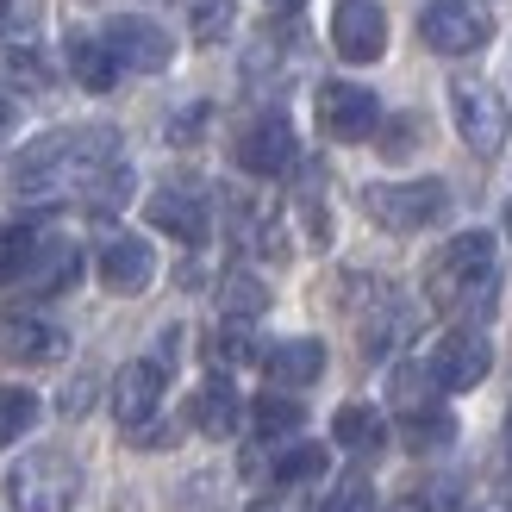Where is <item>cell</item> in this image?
<instances>
[{
  "mask_svg": "<svg viewBox=\"0 0 512 512\" xmlns=\"http://www.w3.org/2000/svg\"><path fill=\"white\" fill-rule=\"evenodd\" d=\"M113 163H119V132H113V125H69V132H50V138H38L32 150H19L13 188H19L25 200L88 194Z\"/></svg>",
  "mask_w": 512,
  "mask_h": 512,
  "instance_id": "cell-1",
  "label": "cell"
},
{
  "mask_svg": "<svg viewBox=\"0 0 512 512\" xmlns=\"http://www.w3.org/2000/svg\"><path fill=\"white\" fill-rule=\"evenodd\" d=\"M488 288H494V238L488 232L450 238L425 269V294H431V306H444V313L488 306Z\"/></svg>",
  "mask_w": 512,
  "mask_h": 512,
  "instance_id": "cell-2",
  "label": "cell"
},
{
  "mask_svg": "<svg viewBox=\"0 0 512 512\" xmlns=\"http://www.w3.org/2000/svg\"><path fill=\"white\" fill-rule=\"evenodd\" d=\"M82 494V469L63 450H32L7 469V506L13 512H69Z\"/></svg>",
  "mask_w": 512,
  "mask_h": 512,
  "instance_id": "cell-3",
  "label": "cell"
},
{
  "mask_svg": "<svg viewBox=\"0 0 512 512\" xmlns=\"http://www.w3.org/2000/svg\"><path fill=\"white\" fill-rule=\"evenodd\" d=\"M363 207L388 232H425V225H438L450 213V188L444 182H375L363 194Z\"/></svg>",
  "mask_w": 512,
  "mask_h": 512,
  "instance_id": "cell-4",
  "label": "cell"
},
{
  "mask_svg": "<svg viewBox=\"0 0 512 512\" xmlns=\"http://www.w3.org/2000/svg\"><path fill=\"white\" fill-rule=\"evenodd\" d=\"M450 113H456V132H463V144L481 150V157H494V150L506 144V132H512L506 100H500V88H488V82H450Z\"/></svg>",
  "mask_w": 512,
  "mask_h": 512,
  "instance_id": "cell-5",
  "label": "cell"
},
{
  "mask_svg": "<svg viewBox=\"0 0 512 512\" xmlns=\"http://www.w3.org/2000/svg\"><path fill=\"white\" fill-rule=\"evenodd\" d=\"M419 38L438 50V57H469V50H481L494 38V25H488V13H475L469 0H431L419 13Z\"/></svg>",
  "mask_w": 512,
  "mask_h": 512,
  "instance_id": "cell-6",
  "label": "cell"
},
{
  "mask_svg": "<svg viewBox=\"0 0 512 512\" xmlns=\"http://www.w3.org/2000/svg\"><path fill=\"white\" fill-rule=\"evenodd\" d=\"M381 125V100L356 82H325L319 88V132L338 138V144H363Z\"/></svg>",
  "mask_w": 512,
  "mask_h": 512,
  "instance_id": "cell-7",
  "label": "cell"
},
{
  "mask_svg": "<svg viewBox=\"0 0 512 512\" xmlns=\"http://www.w3.org/2000/svg\"><path fill=\"white\" fill-rule=\"evenodd\" d=\"M100 38L113 44L119 69H132V75H157V69H169V57H175V38L163 32V25L138 19V13H119V19H107V32H100Z\"/></svg>",
  "mask_w": 512,
  "mask_h": 512,
  "instance_id": "cell-8",
  "label": "cell"
},
{
  "mask_svg": "<svg viewBox=\"0 0 512 512\" xmlns=\"http://www.w3.org/2000/svg\"><path fill=\"white\" fill-rule=\"evenodd\" d=\"M331 44L344 63H375L388 50V13L375 0H338L331 7Z\"/></svg>",
  "mask_w": 512,
  "mask_h": 512,
  "instance_id": "cell-9",
  "label": "cell"
},
{
  "mask_svg": "<svg viewBox=\"0 0 512 512\" xmlns=\"http://www.w3.org/2000/svg\"><path fill=\"white\" fill-rule=\"evenodd\" d=\"M488 369H494V350H488V338H481V331H450V338L431 350V375H438L444 394L481 388V381H488Z\"/></svg>",
  "mask_w": 512,
  "mask_h": 512,
  "instance_id": "cell-10",
  "label": "cell"
},
{
  "mask_svg": "<svg viewBox=\"0 0 512 512\" xmlns=\"http://www.w3.org/2000/svg\"><path fill=\"white\" fill-rule=\"evenodd\" d=\"M294 125L281 119V113H263V119H250L244 132H238V169L244 175H281V169H294Z\"/></svg>",
  "mask_w": 512,
  "mask_h": 512,
  "instance_id": "cell-11",
  "label": "cell"
},
{
  "mask_svg": "<svg viewBox=\"0 0 512 512\" xmlns=\"http://www.w3.org/2000/svg\"><path fill=\"white\" fill-rule=\"evenodd\" d=\"M150 275H157V250L144 238L119 232V238L100 244V281H107V294H144Z\"/></svg>",
  "mask_w": 512,
  "mask_h": 512,
  "instance_id": "cell-12",
  "label": "cell"
},
{
  "mask_svg": "<svg viewBox=\"0 0 512 512\" xmlns=\"http://www.w3.org/2000/svg\"><path fill=\"white\" fill-rule=\"evenodd\" d=\"M157 406H163V363H125L119 381H113V413L125 431H138L157 419Z\"/></svg>",
  "mask_w": 512,
  "mask_h": 512,
  "instance_id": "cell-13",
  "label": "cell"
},
{
  "mask_svg": "<svg viewBox=\"0 0 512 512\" xmlns=\"http://www.w3.org/2000/svg\"><path fill=\"white\" fill-rule=\"evenodd\" d=\"M0 350L13 356V363H57L63 356V331L38 319V313H7L0 319Z\"/></svg>",
  "mask_w": 512,
  "mask_h": 512,
  "instance_id": "cell-14",
  "label": "cell"
},
{
  "mask_svg": "<svg viewBox=\"0 0 512 512\" xmlns=\"http://www.w3.org/2000/svg\"><path fill=\"white\" fill-rule=\"evenodd\" d=\"M75 275H82V250H75L69 238H38L32 263H25V275H19V288L25 294H63Z\"/></svg>",
  "mask_w": 512,
  "mask_h": 512,
  "instance_id": "cell-15",
  "label": "cell"
},
{
  "mask_svg": "<svg viewBox=\"0 0 512 512\" xmlns=\"http://www.w3.org/2000/svg\"><path fill=\"white\" fill-rule=\"evenodd\" d=\"M263 369L275 388H313L325 375V344L319 338H281L275 350H263Z\"/></svg>",
  "mask_w": 512,
  "mask_h": 512,
  "instance_id": "cell-16",
  "label": "cell"
},
{
  "mask_svg": "<svg viewBox=\"0 0 512 512\" xmlns=\"http://www.w3.org/2000/svg\"><path fill=\"white\" fill-rule=\"evenodd\" d=\"M144 219L157 225V232L182 238V244H200L207 238V207H200V194H182V188H163L144 200Z\"/></svg>",
  "mask_w": 512,
  "mask_h": 512,
  "instance_id": "cell-17",
  "label": "cell"
},
{
  "mask_svg": "<svg viewBox=\"0 0 512 512\" xmlns=\"http://www.w3.org/2000/svg\"><path fill=\"white\" fill-rule=\"evenodd\" d=\"M188 419L207 431V438H232L238 419H244V400H238V388L225 375H213V381H200V394L188 400Z\"/></svg>",
  "mask_w": 512,
  "mask_h": 512,
  "instance_id": "cell-18",
  "label": "cell"
},
{
  "mask_svg": "<svg viewBox=\"0 0 512 512\" xmlns=\"http://www.w3.org/2000/svg\"><path fill=\"white\" fill-rule=\"evenodd\" d=\"M69 75H75L82 88L107 94V88L119 82V57H113V44H107V38H82V32H75V38H69Z\"/></svg>",
  "mask_w": 512,
  "mask_h": 512,
  "instance_id": "cell-19",
  "label": "cell"
},
{
  "mask_svg": "<svg viewBox=\"0 0 512 512\" xmlns=\"http://www.w3.org/2000/svg\"><path fill=\"white\" fill-rule=\"evenodd\" d=\"M331 438H338L344 450H356V456H369V450H381V438H388V425H381V413L375 406H338V419H331Z\"/></svg>",
  "mask_w": 512,
  "mask_h": 512,
  "instance_id": "cell-20",
  "label": "cell"
},
{
  "mask_svg": "<svg viewBox=\"0 0 512 512\" xmlns=\"http://www.w3.org/2000/svg\"><path fill=\"white\" fill-rule=\"evenodd\" d=\"M306 425V406L294 400V394H263V400H256V431H263V438L269 444H281V438H294V431Z\"/></svg>",
  "mask_w": 512,
  "mask_h": 512,
  "instance_id": "cell-21",
  "label": "cell"
},
{
  "mask_svg": "<svg viewBox=\"0 0 512 512\" xmlns=\"http://www.w3.org/2000/svg\"><path fill=\"white\" fill-rule=\"evenodd\" d=\"M444 444H456V419L444 406H413L406 413V450H444Z\"/></svg>",
  "mask_w": 512,
  "mask_h": 512,
  "instance_id": "cell-22",
  "label": "cell"
},
{
  "mask_svg": "<svg viewBox=\"0 0 512 512\" xmlns=\"http://www.w3.org/2000/svg\"><path fill=\"white\" fill-rule=\"evenodd\" d=\"M38 425V394L32 388H0V450L19 444Z\"/></svg>",
  "mask_w": 512,
  "mask_h": 512,
  "instance_id": "cell-23",
  "label": "cell"
},
{
  "mask_svg": "<svg viewBox=\"0 0 512 512\" xmlns=\"http://www.w3.org/2000/svg\"><path fill=\"white\" fill-rule=\"evenodd\" d=\"M325 469H331L325 444H294V450L275 456V481H281V488H294V481H319Z\"/></svg>",
  "mask_w": 512,
  "mask_h": 512,
  "instance_id": "cell-24",
  "label": "cell"
},
{
  "mask_svg": "<svg viewBox=\"0 0 512 512\" xmlns=\"http://www.w3.org/2000/svg\"><path fill=\"white\" fill-rule=\"evenodd\" d=\"M219 306H225V319H256V313L269 306V288H263L256 275H225Z\"/></svg>",
  "mask_w": 512,
  "mask_h": 512,
  "instance_id": "cell-25",
  "label": "cell"
},
{
  "mask_svg": "<svg viewBox=\"0 0 512 512\" xmlns=\"http://www.w3.org/2000/svg\"><path fill=\"white\" fill-rule=\"evenodd\" d=\"M32 250H38L32 225H0V281H19L25 263H32Z\"/></svg>",
  "mask_w": 512,
  "mask_h": 512,
  "instance_id": "cell-26",
  "label": "cell"
},
{
  "mask_svg": "<svg viewBox=\"0 0 512 512\" xmlns=\"http://www.w3.org/2000/svg\"><path fill=\"white\" fill-rule=\"evenodd\" d=\"M319 512H375V488H369V475H344L338 488L325 494Z\"/></svg>",
  "mask_w": 512,
  "mask_h": 512,
  "instance_id": "cell-27",
  "label": "cell"
},
{
  "mask_svg": "<svg viewBox=\"0 0 512 512\" xmlns=\"http://www.w3.org/2000/svg\"><path fill=\"white\" fill-rule=\"evenodd\" d=\"M207 350H213V363H250V356H256V344H250V331H244V319H232V325H219Z\"/></svg>",
  "mask_w": 512,
  "mask_h": 512,
  "instance_id": "cell-28",
  "label": "cell"
},
{
  "mask_svg": "<svg viewBox=\"0 0 512 512\" xmlns=\"http://www.w3.org/2000/svg\"><path fill=\"white\" fill-rule=\"evenodd\" d=\"M431 388H438V375H431V369H400L394 375V400L406 406V413H413V406H431Z\"/></svg>",
  "mask_w": 512,
  "mask_h": 512,
  "instance_id": "cell-29",
  "label": "cell"
},
{
  "mask_svg": "<svg viewBox=\"0 0 512 512\" xmlns=\"http://www.w3.org/2000/svg\"><path fill=\"white\" fill-rule=\"evenodd\" d=\"M225 25H232V7H225V0H207V7L194 13V38H200V44H213Z\"/></svg>",
  "mask_w": 512,
  "mask_h": 512,
  "instance_id": "cell-30",
  "label": "cell"
},
{
  "mask_svg": "<svg viewBox=\"0 0 512 512\" xmlns=\"http://www.w3.org/2000/svg\"><path fill=\"white\" fill-rule=\"evenodd\" d=\"M413 138H419V119H394V132L388 138H381V157H406V150H413Z\"/></svg>",
  "mask_w": 512,
  "mask_h": 512,
  "instance_id": "cell-31",
  "label": "cell"
},
{
  "mask_svg": "<svg viewBox=\"0 0 512 512\" xmlns=\"http://www.w3.org/2000/svg\"><path fill=\"white\" fill-rule=\"evenodd\" d=\"M88 400H94V381L82 375V381H75V388L63 394V413H69V419H82V413H88Z\"/></svg>",
  "mask_w": 512,
  "mask_h": 512,
  "instance_id": "cell-32",
  "label": "cell"
},
{
  "mask_svg": "<svg viewBox=\"0 0 512 512\" xmlns=\"http://www.w3.org/2000/svg\"><path fill=\"white\" fill-rule=\"evenodd\" d=\"M25 13H32V0H0V32H19Z\"/></svg>",
  "mask_w": 512,
  "mask_h": 512,
  "instance_id": "cell-33",
  "label": "cell"
},
{
  "mask_svg": "<svg viewBox=\"0 0 512 512\" xmlns=\"http://www.w3.org/2000/svg\"><path fill=\"white\" fill-rule=\"evenodd\" d=\"M506 444H512V406H506Z\"/></svg>",
  "mask_w": 512,
  "mask_h": 512,
  "instance_id": "cell-34",
  "label": "cell"
},
{
  "mask_svg": "<svg viewBox=\"0 0 512 512\" xmlns=\"http://www.w3.org/2000/svg\"><path fill=\"white\" fill-rule=\"evenodd\" d=\"M506 512H512V481H506Z\"/></svg>",
  "mask_w": 512,
  "mask_h": 512,
  "instance_id": "cell-35",
  "label": "cell"
},
{
  "mask_svg": "<svg viewBox=\"0 0 512 512\" xmlns=\"http://www.w3.org/2000/svg\"><path fill=\"white\" fill-rule=\"evenodd\" d=\"M275 7H300V0H275Z\"/></svg>",
  "mask_w": 512,
  "mask_h": 512,
  "instance_id": "cell-36",
  "label": "cell"
},
{
  "mask_svg": "<svg viewBox=\"0 0 512 512\" xmlns=\"http://www.w3.org/2000/svg\"><path fill=\"white\" fill-rule=\"evenodd\" d=\"M250 512H275V506H250Z\"/></svg>",
  "mask_w": 512,
  "mask_h": 512,
  "instance_id": "cell-37",
  "label": "cell"
},
{
  "mask_svg": "<svg viewBox=\"0 0 512 512\" xmlns=\"http://www.w3.org/2000/svg\"><path fill=\"white\" fill-rule=\"evenodd\" d=\"M506 232H512V207H506Z\"/></svg>",
  "mask_w": 512,
  "mask_h": 512,
  "instance_id": "cell-38",
  "label": "cell"
}]
</instances>
